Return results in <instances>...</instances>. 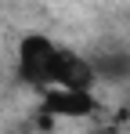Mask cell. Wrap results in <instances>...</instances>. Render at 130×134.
I'll list each match as a JSON object with an SVG mask.
<instances>
[{
  "instance_id": "cell-1",
  "label": "cell",
  "mask_w": 130,
  "mask_h": 134,
  "mask_svg": "<svg viewBox=\"0 0 130 134\" xmlns=\"http://www.w3.org/2000/svg\"><path fill=\"white\" fill-rule=\"evenodd\" d=\"M58 54H62V44H54V40L43 36V33L22 36V44H18V80L29 83V87H36V91L51 87Z\"/></svg>"
},
{
  "instance_id": "cell-2",
  "label": "cell",
  "mask_w": 130,
  "mask_h": 134,
  "mask_svg": "<svg viewBox=\"0 0 130 134\" xmlns=\"http://www.w3.org/2000/svg\"><path fill=\"white\" fill-rule=\"evenodd\" d=\"M40 105L54 120H87L98 112V98H94V91L83 87H43Z\"/></svg>"
},
{
  "instance_id": "cell-3",
  "label": "cell",
  "mask_w": 130,
  "mask_h": 134,
  "mask_svg": "<svg viewBox=\"0 0 130 134\" xmlns=\"http://www.w3.org/2000/svg\"><path fill=\"white\" fill-rule=\"evenodd\" d=\"M94 83H98V76H94V62H90L87 54H80V51L62 47L51 87H83V91H94Z\"/></svg>"
},
{
  "instance_id": "cell-4",
  "label": "cell",
  "mask_w": 130,
  "mask_h": 134,
  "mask_svg": "<svg viewBox=\"0 0 130 134\" xmlns=\"http://www.w3.org/2000/svg\"><path fill=\"white\" fill-rule=\"evenodd\" d=\"M90 62H94L98 83H127L130 80V51H123V47L98 51V54H90Z\"/></svg>"
},
{
  "instance_id": "cell-5",
  "label": "cell",
  "mask_w": 130,
  "mask_h": 134,
  "mask_svg": "<svg viewBox=\"0 0 130 134\" xmlns=\"http://www.w3.org/2000/svg\"><path fill=\"white\" fill-rule=\"evenodd\" d=\"M90 134H123V131H119L116 123H105V127H94V131H90Z\"/></svg>"
}]
</instances>
